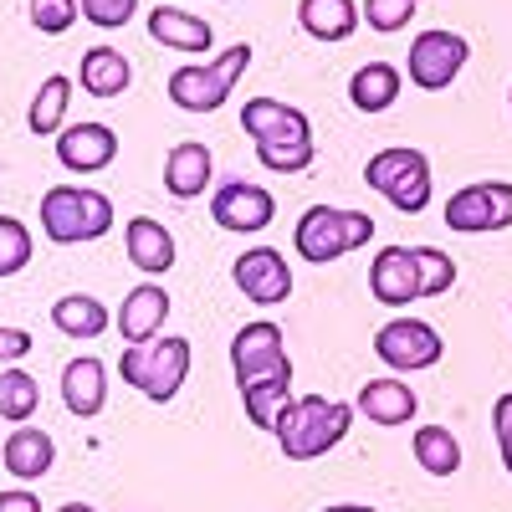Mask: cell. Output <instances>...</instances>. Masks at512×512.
Here are the masks:
<instances>
[{
    "mask_svg": "<svg viewBox=\"0 0 512 512\" xmlns=\"http://www.w3.org/2000/svg\"><path fill=\"white\" fill-rule=\"evenodd\" d=\"M251 67V47L246 41H236V47H226L216 62H190L180 67L175 77H169V103L185 108V113H216L231 93H236V77Z\"/></svg>",
    "mask_w": 512,
    "mask_h": 512,
    "instance_id": "cell-4",
    "label": "cell"
},
{
    "mask_svg": "<svg viewBox=\"0 0 512 512\" xmlns=\"http://www.w3.org/2000/svg\"><path fill=\"white\" fill-rule=\"evenodd\" d=\"M349 425H354V405L323 400V395H303V400L282 405L272 436H277L287 461H313V456H328L338 441H344Z\"/></svg>",
    "mask_w": 512,
    "mask_h": 512,
    "instance_id": "cell-1",
    "label": "cell"
},
{
    "mask_svg": "<svg viewBox=\"0 0 512 512\" xmlns=\"http://www.w3.org/2000/svg\"><path fill=\"white\" fill-rule=\"evenodd\" d=\"M31 262V231L16 216H0V277H16Z\"/></svg>",
    "mask_w": 512,
    "mask_h": 512,
    "instance_id": "cell-33",
    "label": "cell"
},
{
    "mask_svg": "<svg viewBox=\"0 0 512 512\" xmlns=\"http://www.w3.org/2000/svg\"><path fill=\"white\" fill-rule=\"evenodd\" d=\"M36 405H41V384L26 369L0 374V420H31Z\"/></svg>",
    "mask_w": 512,
    "mask_h": 512,
    "instance_id": "cell-30",
    "label": "cell"
},
{
    "mask_svg": "<svg viewBox=\"0 0 512 512\" xmlns=\"http://www.w3.org/2000/svg\"><path fill=\"white\" fill-rule=\"evenodd\" d=\"M400 88H405L400 67H390V62H369V67H359V72H354L349 98H354V108H359V113H384V108H395Z\"/></svg>",
    "mask_w": 512,
    "mask_h": 512,
    "instance_id": "cell-26",
    "label": "cell"
},
{
    "mask_svg": "<svg viewBox=\"0 0 512 512\" xmlns=\"http://www.w3.org/2000/svg\"><path fill=\"white\" fill-rule=\"evenodd\" d=\"M241 128L251 134V144H267V139H313V123L308 113H297L277 98H251L241 108Z\"/></svg>",
    "mask_w": 512,
    "mask_h": 512,
    "instance_id": "cell-15",
    "label": "cell"
},
{
    "mask_svg": "<svg viewBox=\"0 0 512 512\" xmlns=\"http://www.w3.org/2000/svg\"><path fill=\"white\" fill-rule=\"evenodd\" d=\"M420 11V0H364V11H359V21H369L374 31H400V26H410V16Z\"/></svg>",
    "mask_w": 512,
    "mask_h": 512,
    "instance_id": "cell-34",
    "label": "cell"
},
{
    "mask_svg": "<svg viewBox=\"0 0 512 512\" xmlns=\"http://www.w3.org/2000/svg\"><path fill=\"white\" fill-rule=\"evenodd\" d=\"M52 461H57V446H52L47 431H36V425H16V431L6 436V472L11 477L36 482V477L52 472Z\"/></svg>",
    "mask_w": 512,
    "mask_h": 512,
    "instance_id": "cell-21",
    "label": "cell"
},
{
    "mask_svg": "<svg viewBox=\"0 0 512 512\" xmlns=\"http://www.w3.org/2000/svg\"><path fill=\"white\" fill-rule=\"evenodd\" d=\"M369 292L379 297L384 308H405L420 297L415 282V251L410 246H384L374 262H369Z\"/></svg>",
    "mask_w": 512,
    "mask_h": 512,
    "instance_id": "cell-14",
    "label": "cell"
},
{
    "mask_svg": "<svg viewBox=\"0 0 512 512\" xmlns=\"http://www.w3.org/2000/svg\"><path fill=\"white\" fill-rule=\"evenodd\" d=\"M123 241H128V262H134L139 272H169L175 267V236H169L159 221L134 216L128 231H123Z\"/></svg>",
    "mask_w": 512,
    "mask_h": 512,
    "instance_id": "cell-24",
    "label": "cell"
},
{
    "mask_svg": "<svg viewBox=\"0 0 512 512\" xmlns=\"http://www.w3.org/2000/svg\"><path fill=\"white\" fill-rule=\"evenodd\" d=\"M31 354V333L26 328H0V364H16Z\"/></svg>",
    "mask_w": 512,
    "mask_h": 512,
    "instance_id": "cell-38",
    "label": "cell"
},
{
    "mask_svg": "<svg viewBox=\"0 0 512 512\" xmlns=\"http://www.w3.org/2000/svg\"><path fill=\"white\" fill-rule=\"evenodd\" d=\"M374 236V221L364 210H333V205H313L303 221L292 231V246L297 256H308V262H338V256H349L359 246H369Z\"/></svg>",
    "mask_w": 512,
    "mask_h": 512,
    "instance_id": "cell-5",
    "label": "cell"
},
{
    "mask_svg": "<svg viewBox=\"0 0 512 512\" xmlns=\"http://www.w3.org/2000/svg\"><path fill=\"white\" fill-rule=\"evenodd\" d=\"M323 512H374L369 502H333V507H323Z\"/></svg>",
    "mask_w": 512,
    "mask_h": 512,
    "instance_id": "cell-40",
    "label": "cell"
},
{
    "mask_svg": "<svg viewBox=\"0 0 512 512\" xmlns=\"http://www.w3.org/2000/svg\"><path fill=\"white\" fill-rule=\"evenodd\" d=\"M441 333L431 323H420V318H395V323H384L374 333V354L400 369V374H415V369H431L441 359Z\"/></svg>",
    "mask_w": 512,
    "mask_h": 512,
    "instance_id": "cell-9",
    "label": "cell"
},
{
    "mask_svg": "<svg viewBox=\"0 0 512 512\" xmlns=\"http://www.w3.org/2000/svg\"><path fill=\"white\" fill-rule=\"evenodd\" d=\"M415 461L425 466L431 477H456L461 472V446L446 425H420L415 431Z\"/></svg>",
    "mask_w": 512,
    "mask_h": 512,
    "instance_id": "cell-29",
    "label": "cell"
},
{
    "mask_svg": "<svg viewBox=\"0 0 512 512\" xmlns=\"http://www.w3.org/2000/svg\"><path fill=\"white\" fill-rule=\"evenodd\" d=\"M415 251V282H420V297H441V292H451V282H456V262L446 251H436V246H410Z\"/></svg>",
    "mask_w": 512,
    "mask_h": 512,
    "instance_id": "cell-31",
    "label": "cell"
},
{
    "mask_svg": "<svg viewBox=\"0 0 512 512\" xmlns=\"http://www.w3.org/2000/svg\"><path fill=\"white\" fill-rule=\"evenodd\" d=\"M210 169H216V164H210L205 144H175L169 159H164V190L175 200H195L210 185Z\"/></svg>",
    "mask_w": 512,
    "mask_h": 512,
    "instance_id": "cell-22",
    "label": "cell"
},
{
    "mask_svg": "<svg viewBox=\"0 0 512 512\" xmlns=\"http://www.w3.org/2000/svg\"><path fill=\"white\" fill-rule=\"evenodd\" d=\"M149 36L169 52H210V41H216L210 36V21H200V16H190L180 6H154L149 11Z\"/></svg>",
    "mask_w": 512,
    "mask_h": 512,
    "instance_id": "cell-19",
    "label": "cell"
},
{
    "mask_svg": "<svg viewBox=\"0 0 512 512\" xmlns=\"http://www.w3.org/2000/svg\"><path fill=\"white\" fill-rule=\"evenodd\" d=\"M57 512H93L88 502H67V507H57Z\"/></svg>",
    "mask_w": 512,
    "mask_h": 512,
    "instance_id": "cell-41",
    "label": "cell"
},
{
    "mask_svg": "<svg viewBox=\"0 0 512 512\" xmlns=\"http://www.w3.org/2000/svg\"><path fill=\"white\" fill-rule=\"evenodd\" d=\"M297 26L318 41H349L359 31L354 0H297Z\"/></svg>",
    "mask_w": 512,
    "mask_h": 512,
    "instance_id": "cell-23",
    "label": "cell"
},
{
    "mask_svg": "<svg viewBox=\"0 0 512 512\" xmlns=\"http://www.w3.org/2000/svg\"><path fill=\"white\" fill-rule=\"evenodd\" d=\"M492 431H497L502 466L512 472V390H507V395H497V405H492Z\"/></svg>",
    "mask_w": 512,
    "mask_h": 512,
    "instance_id": "cell-37",
    "label": "cell"
},
{
    "mask_svg": "<svg viewBox=\"0 0 512 512\" xmlns=\"http://www.w3.org/2000/svg\"><path fill=\"white\" fill-rule=\"evenodd\" d=\"M287 364V349H282V328L277 323H246L236 338H231V369H236V384H251L272 369Z\"/></svg>",
    "mask_w": 512,
    "mask_h": 512,
    "instance_id": "cell-12",
    "label": "cell"
},
{
    "mask_svg": "<svg viewBox=\"0 0 512 512\" xmlns=\"http://www.w3.org/2000/svg\"><path fill=\"white\" fill-rule=\"evenodd\" d=\"M62 400H67V410L77 420H93L103 410V400H108V369H103V359H93V354L72 359L62 369Z\"/></svg>",
    "mask_w": 512,
    "mask_h": 512,
    "instance_id": "cell-17",
    "label": "cell"
},
{
    "mask_svg": "<svg viewBox=\"0 0 512 512\" xmlns=\"http://www.w3.org/2000/svg\"><path fill=\"white\" fill-rule=\"evenodd\" d=\"M67 103H72V77H47L41 82V93L31 98V108H26V128L41 139V134H57L62 128V118H67Z\"/></svg>",
    "mask_w": 512,
    "mask_h": 512,
    "instance_id": "cell-28",
    "label": "cell"
},
{
    "mask_svg": "<svg viewBox=\"0 0 512 512\" xmlns=\"http://www.w3.org/2000/svg\"><path fill=\"white\" fill-rule=\"evenodd\" d=\"M164 318H169V292L154 287V282H144V287H134V292L123 297L118 333L128 338V344H149V338H159Z\"/></svg>",
    "mask_w": 512,
    "mask_h": 512,
    "instance_id": "cell-16",
    "label": "cell"
},
{
    "mask_svg": "<svg viewBox=\"0 0 512 512\" xmlns=\"http://www.w3.org/2000/svg\"><path fill=\"white\" fill-rule=\"evenodd\" d=\"M241 400H246V420L256 425V431H272L277 415H282V405L292 400V359H287L282 369L262 374V379L241 384Z\"/></svg>",
    "mask_w": 512,
    "mask_h": 512,
    "instance_id": "cell-20",
    "label": "cell"
},
{
    "mask_svg": "<svg viewBox=\"0 0 512 512\" xmlns=\"http://www.w3.org/2000/svg\"><path fill=\"white\" fill-rule=\"evenodd\" d=\"M0 512H41L31 492H0Z\"/></svg>",
    "mask_w": 512,
    "mask_h": 512,
    "instance_id": "cell-39",
    "label": "cell"
},
{
    "mask_svg": "<svg viewBox=\"0 0 512 512\" xmlns=\"http://www.w3.org/2000/svg\"><path fill=\"white\" fill-rule=\"evenodd\" d=\"M72 21H77V0H31V26L36 31L62 36Z\"/></svg>",
    "mask_w": 512,
    "mask_h": 512,
    "instance_id": "cell-35",
    "label": "cell"
},
{
    "mask_svg": "<svg viewBox=\"0 0 512 512\" xmlns=\"http://www.w3.org/2000/svg\"><path fill=\"white\" fill-rule=\"evenodd\" d=\"M451 231L461 236H482V231H507L512 226V185L507 180H482V185H466L446 200V216Z\"/></svg>",
    "mask_w": 512,
    "mask_h": 512,
    "instance_id": "cell-7",
    "label": "cell"
},
{
    "mask_svg": "<svg viewBox=\"0 0 512 512\" xmlns=\"http://www.w3.org/2000/svg\"><path fill=\"white\" fill-rule=\"evenodd\" d=\"M354 410H364L374 425H410L420 400H415V390L405 379H369L359 390V400H354Z\"/></svg>",
    "mask_w": 512,
    "mask_h": 512,
    "instance_id": "cell-18",
    "label": "cell"
},
{
    "mask_svg": "<svg viewBox=\"0 0 512 512\" xmlns=\"http://www.w3.org/2000/svg\"><path fill=\"white\" fill-rule=\"evenodd\" d=\"M134 11H139V0H77V16H88L103 31L128 26V16H134Z\"/></svg>",
    "mask_w": 512,
    "mask_h": 512,
    "instance_id": "cell-36",
    "label": "cell"
},
{
    "mask_svg": "<svg viewBox=\"0 0 512 512\" xmlns=\"http://www.w3.org/2000/svg\"><path fill=\"white\" fill-rule=\"evenodd\" d=\"M210 216H216L221 231H267L272 216H277V200L262 190V185H246V180H231L216 190V200H210Z\"/></svg>",
    "mask_w": 512,
    "mask_h": 512,
    "instance_id": "cell-11",
    "label": "cell"
},
{
    "mask_svg": "<svg viewBox=\"0 0 512 512\" xmlns=\"http://www.w3.org/2000/svg\"><path fill=\"white\" fill-rule=\"evenodd\" d=\"M118 374L134 384L139 395L164 405V400L180 395V384L190 374V344H185V338H149V344H128L123 359H118Z\"/></svg>",
    "mask_w": 512,
    "mask_h": 512,
    "instance_id": "cell-3",
    "label": "cell"
},
{
    "mask_svg": "<svg viewBox=\"0 0 512 512\" xmlns=\"http://www.w3.org/2000/svg\"><path fill=\"white\" fill-rule=\"evenodd\" d=\"M52 323L67 333V338H98L108 328V308L88 292H72V297H57L52 303Z\"/></svg>",
    "mask_w": 512,
    "mask_h": 512,
    "instance_id": "cell-27",
    "label": "cell"
},
{
    "mask_svg": "<svg viewBox=\"0 0 512 512\" xmlns=\"http://www.w3.org/2000/svg\"><path fill=\"white\" fill-rule=\"evenodd\" d=\"M77 77H82V93L118 98V93H128V82H134V67H128V57L113 52V47H93V52H82Z\"/></svg>",
    "mask_w": 512,
    "mask_h": 512,
    "instance_id": "cell-25",
    "label": "cell"
},
{
    "mask_svg": "<svg viewBox=\"0 0 512 512\" xmlns=\"http://www.w3.org/2000/svg\"><path fill=\"white\" fill-rule=\"evenodd\" d=\"M57 159L72 169V175H93V169H108L118 159V134L108 123H72L57 134Z\"/></svg>",
    "mask_w": 512,
    "mask_h": 512,
    "instance_id": "cell-13",
    "label": "cell"
},
{
    "mask_svg": "<svg viewBox=\"0 0 512 512\" xmlns=\"http://www.w3.org/2000/svg\"><path fill=\"white\" fill-rule=\"evenodd\" d=\"M256 159L272 175H303L313 164V139H267V144H256Z\"/></svg>",
    "mask_w": 512,
    "mask_h": 512,
    "instance_id": "cell-32",
    "label": "cell"
},
{
    "mask_svg": "<svg viewBox=\"0 0 512 512\" xmlns=\"http://www.w3.org/2000/svg\"><path fill=\"white\" fill-rule=\"evenodd\" d=\"M466 52H472V47H466L456 31H420L410 41L405 72H410V82L420 93H441V88H451V77L466 67Z\"/></svg>",
    "mask_w": 512,
    "mask_h": 512,
    "instance_id": "cell-8",
    "label": "cell"
},
{
    "mask_svg": "<svg viewBox=\"0 0 512 512\" xmlns=\"http://www.w3.org/2000/svg\"><path fill=\"white\" fill-rule=\"evenodd\" d=\"M364 180H369V190L390 195V205L400 216H420V210L431 205V159L420 149H405V144L379 149L364 164Z\"/></svg>",
    "mask_w": 512,
    "mask_h": 512,
    "instance_id": "cell-6",
    "label": "cell"
},
{
    "mask_svg": "<svg viewBox=\"0 0 512 512\" xmlns=\"http://www.w3.org/2000/svg\"><path fill=\"white\" fill-rule=\"evenodd\" d=\"M41 231L57 246L77 241H98L113 231V200L98 190H77V185H52L41 195Z\"/></svg>",
    "mask_w": 512,
    "mask_h": 512,
    "instance_id": "cell-2",
    "label": "cell"
},
{
    "mask_svg": "<svg viewBox=\"0 0 512 512\" xmlns=\"http://www.w3.org/2000/svg\"><path fill=\"white\" fill-rule=\"evenodd\" d=\"M231 282L251 297V303H287L292 297V272H287V256L277 246H256L246 256H236V267H231Z\"/></svg>",
    "mask_w": 512,
    "mask_h": 512,
    "instance_id": "cell-10",
    "label": "cell"
}]
</instances>
